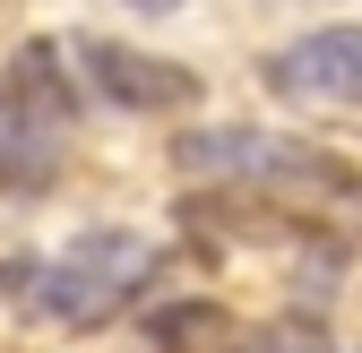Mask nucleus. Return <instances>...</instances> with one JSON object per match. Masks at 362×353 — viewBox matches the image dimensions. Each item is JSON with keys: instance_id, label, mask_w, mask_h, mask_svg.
<instances>
[{"instance_id": "obj_6", "label": "nucleus", "mask_w": 362, "mask_h": 353, "mask_svg": "<svg viewBox=\"0 0 362 353\" xmlns=\"http://www.w3.org/2000/svg\"><path fill=\"white\" fill-rule=\"evenodd\" d=\"M147 336L164 353H242V328L216 311V301H164V311L147 319Z\"/></svg>"}, {"instance_id": "obj_3", "label": "nucleus", "mask_w": 362, "mask_h": 353, "mask_svg": "<svg viewBox=\"0 0 362 353\" xmlns=\"http://www.w3.org/2000/svg\"><path fill=\"white\" fill-rule=\"evenodd\" d=\"M69 112H78V95L61 86V52L52 43H26L0 69V190H52Z\"/></svg>"}, {"instance_id": "obj_7", "label": "nucleus", "mask_w": 362, "mask_h": 353, "mask_svg": "<svg viewBox=\"0 0 362 353\" xmlns=\"http://www.w3.org/2000/svg\"><path fill=\"white\" fill-rule=\"evenodd\" d=\"M242 353H337V345L320 336V319H267L242 336Z\"/></svg>"}, {"instance_id": "obj_8", "label": "nucleus", "mask_w": 362, "mask_h": 353, "mask_svg": "<svg viewBox=\"0 0 362 353\" xmlns=\"http://www.w3.org/2000/svg\"><path fill=\"white\" fill-rule=\"evenodd\" d=\"M18 285H35V268H26V258H0V301H9Z\"/></svg>"}, {"instance_id": "obj_2", "label": "nucleus", "mask_w": 362, "mask_h": 353, "mask_svg": "<svg viewBox=\"0 0 362 353\" xmlns=\"http://www.w3.org/2000/svg\"><path fill=\"white\" fill-rule=\"evenodd\" d=\"M173 164L199 181H242V190H345V164L310 138L285 129H250V121H216V129H181Z\"/></svg>"}, {"instance_id": "obj_9", "label": "nucleus", "mask_w": 362, "mask_h": 353, "mask_svg": "<svg viewBox=\"0 0 362 353\" xmlns=\"http://www.w3.org/2000/svg\"><path fill=\"white\" fill-rule=\"evenodd\" d=\"M129 9H173V0H129Z\"/></svg>"}, {"instance_id": "obj_1", "label": "nucleus", "mask_w": 362, "mask_h": 353, "mask_svg": "<svg viewBox=\"0 0 362 353\" xmlns=\"http://www.w3.org/2000/svg\"><path fill=\"white\" fill-rule=\"evenodd\" d=\"M164 268V250L147 233H121V225H95V233H78L52 268L35 276V311L52 319V328H104L121 319L129 301H139Z\"/></svg>"}, {"instance_id": "obj_4", "label": "nucleus", "mask_w": 362, "mask_h": 353, "mask_svg": "<svg viewBox=\"0 0 362 353\" xmlns=\"http://www.w3.org/2000/svg\"><path fill=\"white\" fill-rule=\"evenodd\" d=\"M78 69H86V86H95L104 104H121V112H181V104H199V78L181 69V61L129 52V43H104V35L78 43Z\"/></svg>"}, {"instance_id": "obj_5", "label": "nucleus", "mask_w": 362, "mask_h": 353, "mask_svg": "<svg viewBox=\"0 0 362 353\" xmlns=\"http://www.w3.org/2000/svg\"><path fill=\"white\" fill-rule=\"evenodd\" d=\"M267 86L302 104H362V26H310L302 43L267 52Z\"/></svg>"}]
</instances>
